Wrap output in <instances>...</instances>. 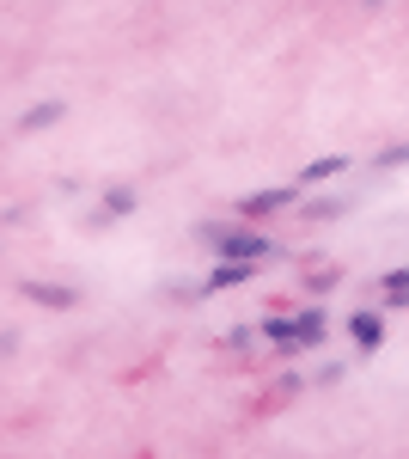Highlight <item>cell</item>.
Returning a JSON list of instances; mask_svg holds the SVG:
<instances>
[{"label":"cell","instance_id":"6da1fadb","mask_svg":"<svg viewBox=\"0 0 409 459\" xmlns=\"http://www.w3.org/2000/svg\"><path fill=\"white\" fill-rule=\"evenodd\" d=\"M208 239H214V246L226 251V257H233V264H257V257H263V239H257V233H226V227H208Z\"/></svg>","mask_w":409,"mask_h":459},{"label":"cell","instance_id":"7a4b0ae2","mask_svg":"<svg viewBox=\"0 0 409 459\" xmlns=\"http://www.w3.org/2000/svg\"><path fill=\"white\" fill-rule=\"evenodd\" d=\"M287 203H294V190H281V184H275V190H251V196L239 203V214H244V221H263V214L287 209Z\"/></svg>","mask_w":409,"mask_h":459},{"label":"cell","instance_id":"3957f363","mask_svg":"<svg viewBox=\"0 0 409 459\" xmlns=\"http://www.w3.org/2000/svg\"><path fill=\"white\" fill-rule=\"evenodd\" d=\"M348 331H354V343H361V350H379V337H385L379 313H354V318H348Z\"/></svg>","mask_w":409,"mask_h":459},{"label":"cell","instance_id":"277c9868","mask_svg":"<svg viewBox=\"0 0 409 459\" xmlns=\"http://www.w3.org/2000/svg\"><path fill=\"white\" fill-rule=\"evenodd\" d=\"M19 294H31L37 307H73V288H49V282H19Z\"/></svg>","mask_w":409,"mask_h":459},{"label":"cell","instance_id":"5b68a950","mask_svg":"<svg viewBox=\"0 0 409 459\" xmlns=\"http://www.w3.org/2000/svg\"><path fill=\"white\" fill-rule=\"evenodd\" d=\"M342 166H348V153H324V160H311V166H306V184H318V178H337Z\"/></svg>","mask_w":409,"mask_h":459},{"label":"cell","instance_id":"8992f818","mask_svg":"<svg viewBox=\"0 0 409 459\" xmlns=\"http://www.w3.org/2000/svg\"><path fill=\"white\" fill-rule=\"evenodd\" d=\"M294 331H300V343H318V337H324V313H306V318H294Z\"/></svg>","mask_w":409,"mask_h":459},{"label":"cell","instance_id":"52a82bcc","mask_svg":"<svg viewBox=\"0 0 409 459\" xmlns=\"http://www.w3.org/2000/svg\"><path fill=\"white\" fill-rule=\"evenodd\" d=\"M263 331H269L275 343H294V337H300V331H294V318H269V325H263Z\"/></svg>","mask_w":409,"mask_h":459},{"label":"cell","instance_id":"ba28073f","mask_svg":"<svg viewBox=\"0 0 409 459\" xmlns=\"http://www.w3.org/2000/svg\"><path fill=\"white\" fill-rule=\"evenodd\" d=\"M244 270H251V264H226V270H214V288H233V282H244Z\"/></svg>","mask_w":409,"mask_h":459},{"label":"cell","instance_id":"9c48e42d","mask_svg":"<svg viewBox=\"0 0 409 459\" xmlns=\"http://www.w3.org/2000/svg\"><path fill=\"white\" fill-rule=\"evenodd\" d=\"M55 117H62V105H37L31 117H25V129H43V123H55Z\"/></svg>","mask_w":409,"mask_h":459},{"label":"cell","instance_id":"30bf717a","mask_svg":"<svg viewBox=\"0 0 409 459\" xmlns=\"http://www.w3.org/2000/svg\"><path fill=\"white\" fill-rule=\"evenodd\" d=\"M342 209H348V203H311V209H306V221H337Z\"/></svg>","mask_w":409,"mask_h":459},{"label":"cell","instance_id":"8fae6325","mask_svg":"<svg viewBox=\"0 0 409 459\" xmlns=\"http://www.w3.org/2000/svg\"><path fill=\"white\" fill-rule=\"evenodd\" d=\"M104 203H110V214H129V209H135V196H129V190H110Z\"/></svg>","mask_w":409,"mask_h":459},{"label":"cell","instance_id":"7c38bea8","mask_svg":"<svg viewBox=\"0 0 409 459\" xmlns=\"http://www.w3.org/2000/svg\"><path fill=\"white\" fill-rule=\"evenodd\" d=\"M379 166H409V142L404 147H385V153H379Z\"/></svg>","mask_w":409,"mask_h":459},{"label":"cell","instance_id":"4fadbf2b","mask_svg":"<svg viewBox=\"0 0 409 459\" xmlns=\"http://www.w3.org/2000/svg\"><path fill=\"white\" fill-rule=\"evenodd\" d=\"M385 294H409V270H391L385 276Z\"/></svg>","mask_w":409,"mask_h":459}]
</instances>
